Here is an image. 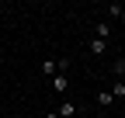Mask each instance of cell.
Masks as SVG:
<instances>
[{
    "instance_id": "3957f363",
    "label": "cell",
    "mask_w": 125,
    "mask_h": 118,
    "mask_svg": "<svg viewBox=\"0 0 125 118\" xmlns=\"http://www.w3.org/2000/svg\"><path fill=\"white\" fill-rule=\"evenodd\" d=\"M56 115H59V118H73V115H76V104H73V101H62V108H59Z\"/></svg>"
},
{
    "instance_id": "30bf717a",
    "label": "cell",
    "mask_w": 125,
    "mask_h": 118,
    "mask_svg": "<svg viewBox=\"0 0 125 118\" xmlns=\"http://www.w3.org/2000/svg\"><path fill=\"white\" fill-rule=\"evenodd\" d=\"M0 66H4V52H0Z\"/></svg>"
},
{
    "instance_id": "5b68a950",
    "label": "cell",
    "mask_w": 125,
    "mask_h": 118,
    "mask_svg": "<svg viewBox=\"0 0 125 118\" xmlns=\"http://www.w3.org/2000/svg\"><path fill=\"white\" fill-rule=\"evenodd\" d=\"M90 52H94V56H104V52H108V42H101V38H90Z\"/></svg>"
},
{
    "instance_id": "52a82bcc",
    "label": "cell",
    "mask_w": 125,
    "mask_h": 118,
    "mask_svg": "<svg viewBox=\"0 0 125 118\" xmlns=\"http://www.w3.org/2000/svg\"><path fill=\"white\" fill-rule=\"evenodd\" d=\"M111 94H115V97H125V83H122V80H118V83L111 87Z\"/></svg>"
},
{
    "instance_id": "8992f818",
    "label": "cell",
    "mask_w": 125,
    "mask_h": 118,
    "mask_svg": "<svg viewBox=\"0 0 125 118\" xmlns=\"http://www.w3.org/2000/svg\"><path fill=\"white\" fill-rule=\"evenodd\" d=\"M111 101H115L111 90H101V94H97V108H111Z\"/></svg>"
},
{
    "instance_id": "9c48e42d",
    "label": "cell",
    "mask_w": 125,
    "mask_h": 118,
    "mask_svg": "<svg viewBox=\"0 0 125 118\" xmlns=\"http://www.w3.org/2000/svg\"><path fill=\"white\" fill-rule=\"evenodd\" d=\"M45 118H59V115H56V111H49V115H45Z\"/></svg>"
},
{
    "instance_id": "6da1fadb",
    "label": "cell",
    "mask_w": 125,
    "mask_h": 118,
    "mask_svg": "<svg viewBox=\"0 0 125 118\" xmlns=\"http://www.w3.org/2000/svg\"><path fill=\"white\" fill-rule=\"evenodd\" d=\"M42 73H45V77H59V59H45V63H42Z\"/></svg>"
},
{
    "instance_id": "7a4b0ae2",
    "label": "cell",
    "mask_w": 125,
    "mask_h": 118,
    "mask_svg": "<svg viewBox=\"0 0 125 118\" xmlns=\"http://www.w3.org/2000/svg\"><path fill=\"white\" fill-rule=\"evenodd\" d=\"M52 87H56L59 94H66V90H70V80H66V73H59V77H52Z\"/></svg>"
},
{
    "instance_id": "ba28073f",
    "label": "cell",
    "mask_w": 125,
    "mask_h": 118,
    "mask_svg": "<svg viewBox=\"0 0 125 118\" xmlns=\"http://www.w3.org/2000/svg\"><path fill=\"white\" fill-rule=\"evenodd\" d=\"M115 73H118V80L125 83V63H118V66H115Z\"/></svg>"
},
{
    "instance_id": "277c9868",
    "label": "cell",
    "mask_w": 125,
    "mask_h": 118,
    "mask_svg": "<svg viewBox=\"0 0 125 118\" xmlns=\"http://www.w3.org/2000/svg\"><path fill=\"white\" fill-rule=\"evenodd\" d=\"M94 35H97L101 42H108V35H111V24H108V21H101L97 28H94Z\"/></svg>"
}]
</instances>
